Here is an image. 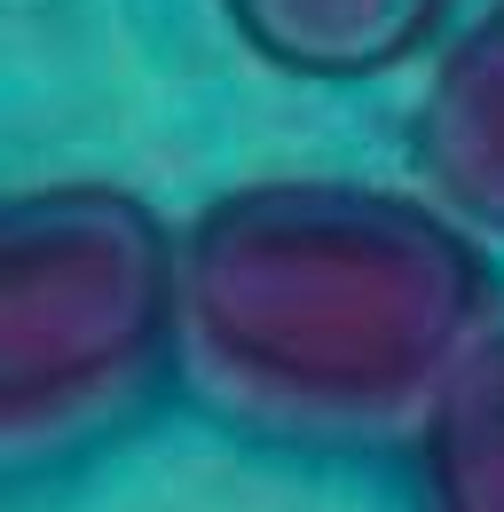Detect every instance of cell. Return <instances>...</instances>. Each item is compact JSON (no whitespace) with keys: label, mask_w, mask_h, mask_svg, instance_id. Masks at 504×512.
I'll use <instances>...</instances> for the list:
<instances>
[{"label":"cell","mask_w":504,"mask_h":512,"mask_svg":"<svg viewBox=\"0 0 504 512\" xmlns=\"http://www.w3.org/2000/svg\"><path fill=\"white\" fill-rule=\"evenodd\" d=\"M497 331L504 284L481 237L410 190L245 182L174 253V386L284 457L418 449Z\"/></svg>","instance_id":"1"},{"label":"cell","mask_w":504,"mask_h":512,"mask_svg":"<svg viewBox=\"0 0 504 512\" xmlns=\"http://www.w3.org/2000/svg\"><path fill=\"white\" fill-rule=\"evenodd\" d=\"M174 253L119 182L0 190V497L79 473L174 386Z\"/></svg>","instance_id":"2"},{"label":"cell","mask_w":504,"mask_h":512,"mask_svg":"<svg viewBox=\"0 0 504 512\" xmlns=\"http://www.w3.org/2000/svg\"><path fill=\"white\" fill-rule=\"evenodd\" d=\"M410 158L434 205H449L481 237H504V8L457 32L426 71Z\"/></svg>","instance_id":"3"},{"label":"cell","mask_w":504,"mask_h":512,"mask_svg":"<svg viewBox=\"0 0 504 512\" xmlns=\"http://www.w3.org/2000/svg\"><path fill=\"white\" fill-rule=\"evenodd\" d=\"M229 32L284 79H378L441 32L449 0H221Z\"/></svg>","instance_id":"4"},{"label":"cell","mask_w":504,"mask_h":512,"mask_svg":"<svg viewBox=\"0 0 504 512\" xmlns=\"http://www.w3.org/2000/svg\"><path fill=\"white\" fill-rule=\"evenodd\" d=\"M410 457L418 512H504V331L457 371Z\"/></svg>","instance_id":"5"}]
</instances>
